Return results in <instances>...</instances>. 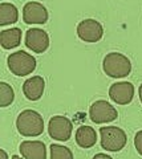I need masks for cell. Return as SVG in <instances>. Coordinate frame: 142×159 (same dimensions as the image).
I'll use <instances>...</instances> for the list:
<instances>
[{"mask_svg": "<svg viewBox=\"0 0 142 159\" xmlns=\"http://www.w3.org/2000/svg\"><path fill=\"white\" fill-rule=\"evenodd\" d=\"M51 159H73L71 148L66 146H60L56 143L51 145Z\"/></svg>", "mask_w": 142, "mask_h": 159, "instance_id": "obj_17", "label": "cell"}, {"mask_svg": "<svg viewBox=\"0 0 142 159\" xmlns=\"http://www.w3.org/2000/svg\"><path fill=\"white\" fill-rule=\"evenodd\" d=\"M89 117L92 122L94 123H106V122H113L114 119H117L118 113H117L114 106H112L108 101L100 99V101L92 103L89 109Z\"/></svg>", "mask_w": 142, "mask_h": 159, "instance_id": "obj_5", "label": "cell"}, {"mask_svg": "<svg viewBox=\"0 0 142 159\" xmlns=\"http://www.w3.org/2000/svg\"><path fill=\"white\" fill-rule=\"evenodd\" d=\"M19 150L25 159H47V147L40 141H24Z\"/></svg>", "mask_w": 142, "mask_h": 159, "instance_id": "obj_12", "label": "cell"}, {"mask_svg": "<svg viewBox=\"0 0 142 159\" xmlns=\"http://www.w3.org/2000/svg\"><path fill=\"white\" fill-rule=\"evenodd\" d=\"M16 127L24 137H37L44 131L43 117L35 110H24L17 116Z\"/></svg>", "mask_w": 142, "mask_h": 159, "instance_id": "obj_2", "label": "cell"}, {"mask_svg": "<svg viewBox=\"0 0 142 159\" xmlns=\"http://www.w3.org/2000/svg\"><path fill=\"white\" fill-rule=\"evenodd\" d=\"M12 159H20V157H17V155H13Z\"/></svg>", "mask_w": 142, "mask_h": 159, "instance_id": "obj_22", "label": "cell"}, {"mask_svg": "<svg viewBox=\"0 0 142 159\" xmlns=\"http://www.w3.org/2000/svg\"><path fill=\"white\" fill-rule=\"evenodd\" d=\"M109 97L118 105H128L134 97V86L131 82H116L109 89Z\"/></svg>", "mask_w": 142, "mask_h": 159, "instance_id": "obj_10", "label": "cell"}, {"mask_svg": "<svg viewBox=\"0 0 142 159\" xmlns=\"http://www.w3.org/2000/svg\"><path fill=\"white\" fill-rule=\"evenodd\" d=\"M25 47L35 53H44L49 47V36L40 28H31L25 33Z\"/></svg>", "mask_w": 142, "mask_h": 159, "instance_id": "obj_8", "label": "cell"}, {"mask_svg": "<svg viewBox=\"0 0 142 159\" xmlns=\"http://www.w3.org/2000/svg\"><path fill=\"white\" fill-rule=\"evenodd\" d=\"M15 92L11 85L6 82H0V106L7 107L13 102Z\"/></svg>", "mask_w": 142, "mask_h": 159, "instance_id": "obj_16", "label": "cell"}, {"mask_svg": "<svg viewBox=\"0 0 142 159\" xmlns=\"http://www.w3.org/2000/svg\"><path fill=\"white\" fill-rule=\"evenodd\" d=\"M101 134V147L106 151H120L125 147L128 142L126 133L120 127L106 126L100 129Z\"/></svg>", "mask_w": 142, "mask_h": 159, "instance_id": "obj_3", "label": "cell"}, {"mask_svg": "<svg viewBox=\"0 0 142 159\" xmlns=\"http://www.w3.org/2000/svg\"><path fill=\"white\" fill-rule=\"evenodd\" d=\"M73 125L72 122L66 117L62 116H55L51 118L49 125H48V133H49L51 138L55 141H68L72 135Z\"/></svg>", "mask_w": 142, "mask_h": 159, "instance_id": "obj_6", "label": "cell"}, {"mask_svg": "<svg viewBox=\"0 0 142 159\" xmlns=\"http://www.w3.org/2000/svg\"><path fill=\"white\" fill-rule=\"evenodd\" d=\"M102 69L106 76L112 78H124L128 77L131 72L130 60L118 52L108 53L104 61H102Z\"/></svg>", "mask_w": 142, "mask_h": 159, "instance_id": "obj_1", "label": "cell"}, {"mask_svg": "<svg viewBox=\"0 0 142 159\" xmlns=\"http://www.w3.org/2000/svg\"><path fill=\"white\" fill-rule=\"evenodd\" d=\"M93 159H113V158L106 155V154H96V155L93 157Z\"/></svg>", "mask_w": 142, "mask_h": 159, "instance_id": "obj_19", "label": "cell"}, {"mask_svg": "<svg viewBox=\"0 0 142 159\" xmlns=\"http://www.w3.org/2000/svg\"><path fill=\"white\" fill-rule=\"evenodd\" d=\"M134 146H135V148H137V151H138L140 155H142V130L135 134V137H134Z\"/></svg>", "mask_w": 142, "mask_h": 159, "instance_id": "obj_18", "label": "cell"}, {"mask_svg": "<svg viewBox=\"0 0 142 159\" xmlns=\"http://www.w3.org/2000/svg\"><path fill=\"white\" fill-rule=\"evenodd\" d=\"M19 20L17 8L13 4L2 3L0 4V25L6 27L9 24H15Z\"/></svg>", "mask_w": 142, "mask_h": 159, "instance_id": "obj_15", "label": "cell"}, {"mask_svg": "<svg viewBox=\"0 0 142 159\" xmlns=\"http://www.w3.org/2000/svg\"><path fill=\"white\" fill-rule=\"evenodd\" d=\"M138 90H140V99H141V102H142V85L140 86Z\"/></svg>", "mask_w": 142, "mask_h": 159, "instance_id": "obj_21", "label": "cell"}, {"mask_svg": "<svg viewBox=\"0 0 142 159\" xmlns=\"http://www.w3.org/2000/svg\"><path fill=\"white\" fill-rule=\"evenodd\" d=\"M0 157H2V159H7V152L4 150H0Z\"/></svg>", "mask_w": 142, "mask_h": 159, "instance_id": "obj_20", "label": "cell"}, {"mask_svg": "<svg viewBox=\"0 0 142 159\" xmlns=\"http://www.w3.org/2000/svg\"><path fill=\"white\" fill-rule=\"evenodd\" d=\"M8 66L15 76L24 77L31 74L36 68V58L24 51H19L8 56Z\"/></svg>", "mask_w": 142, "mask_h": 159, "instance_id": "obj_4", "label": "cell"}, {"mask_svg": "<svg viewBox=\"0 0 142 159\" xmlns=\"http://www.w3.org/2000/svg\"><path fill=\"white\" fill-rule=\"evenodd\" d=\"M76 142L82 148H90L96 145L97 134L90 126H80L76 131Z\"/></svg>", "mask_w": 142, "mask_h": 159, "instance_id": "obj_13", "label": "cell"}, {"mask_svg": "<svg viewBox=\"0 0 142 159\" xmlns=\"http://www.w3.org/2000/svg\"><path fill=\"white\" fill-rule=\"evenodd\" d=\"M45 81L40 76H33L32 78L25 80L23 84V93L29 101H39L43 97Z\"/></svg>", "mask_w": 142, "mask_h": 159, "instance_id": "obj_11", "label": "cell"}, {"mask_svg": "<svg viewBox=\"0 0 142 159\" xmlns=\"http://www.w3.org/2000/svg\"><path fill=\"white\" fill-rule=\"evenodd\" d=\"M77 34L82 41L86 43H97L102 39L104 28L97 20L85 19L77 25Z\"/></svg>", "mask_w": 142, "mask_h": 159, "instance_id": "obj_7", "label": "cell"}, {"mask_svg": "<svg viewBox=\"0 0 142 159\" xmlns=\"http://www.w3.org/2000/svg\"><path fill=\"white\" fill-rule=\"evenodd\" d=\"M21 43V29L20 28H11L3 29L0 32V45L4 49H12L20 45Z\"/></svg>", "mask_w": 142, "mask_h": 159, "instance_id": "obj_14", "label": "cell"}, {"mask_svg": "<svg viewBox=\"0 0 142 159\" xmlns=\"http://www.w3.org/2000/svg\"><path fill=\"white\" fill-rule=\"evenodd\" d=\"M23 20L25 24H44L48 21V11L41 3L28 2L23 8Z\"/></svg>", "mask_w": 142, "mask_h": 159, "instance_id": "obj_9", "label": "cell"}]
</instances>
